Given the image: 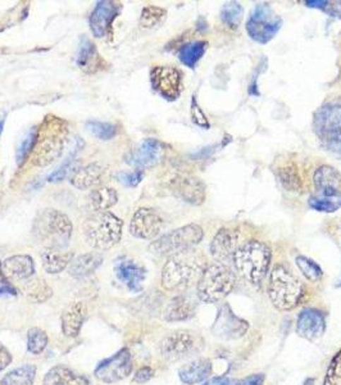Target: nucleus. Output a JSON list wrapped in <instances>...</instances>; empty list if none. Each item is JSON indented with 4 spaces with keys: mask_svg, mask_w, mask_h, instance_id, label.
<instances>
[{
    "mask_svg": "<svg viewBox=\"0 0 341 385\" xmlns=\"http://www.w3.org/2000/svg\"><path fill=\"white\" fill-rule=\"evenodd\" d=\"M153 369H152V367H149V366H145V367H141L139 372L135 374V377H133V381H136V383H141V384H143V383H146V381H149L150 379L153 378Z\"/></svg>",
    "mask_w": 341,
    "mask_h": 385,
    "instance_id": "nucleus-49",
    "label": "nucleus"
},
{
    "mask_svg": "<svg viewBox=\"0 0 341 385\" xmlns=\"http://www.w3.org/2000/svg\"><path fill=\"white\" fill-rule=\"evenodd\" d=\"M103 172H104L103 166L94 162V163L86 165L84 167L73 171V174L70 177V182L76 189H91L100 182Z\"/></svg>",
    "mask_w": 341,
    "mask_h": 385,
    "instance_id": "nucleus-26",
    "label": "nucleus"
},
{
    "mask_svg": "<svg viewBox=\"0 0 341 385\" xmlns=\"http://www.w3.org/2000/svg\"><path fill=\"white\" fill-rule=\"evenodd\" d=\"M237 284V275L230 266L212 263L205 267L198 281V297L204 303H217L230 295Z\"/></svg>",
    "mask_w": 341,
    "mask_h": 385,
    "instance_id": "nucleus-6",
    "label": "nucleus"
},
{
    "mask_svg": "<svg viewBox=\"0 0 341 385\" xmlns=\"http://www.w3.org/2000/svg\"><path fill=\"white\" fill-rule=\"evenodd\" d=\"M91 206L97 212H108L119 201L117 191L111 186H99L91 193Z\"/></svg>",
    "mask_w": 341,
    "mask_h": 385,
    "instance_id": "nucleus-33",
    "label": "nucleus"
},
{
    "mask_svg": "<svg viewBox=\"0 0 341 385\" xmlns=\"http://www.w3.org/2000/svg\"><path fill=\"white\" fill-rule=\"evenodd\" d=\"M80 149H81V144H80V141H78L76 147L73 148V150H72L70 155H68V158L63 162L62 165L56 168V171H53V172L49 175V182H62L64 177H67V175L71 172V168H72V165H73V162H75V158H76L77 152H78Z\"/></svg>",
    "mask_w": 341,
    "mask_h": 385,
    "instance_id": "nucleus-43",
    "label": "nucleus"
},
{
    "mask_svg": "<svg viewBox=\"0 0 341 385\" xmlns=\"http://www.w3.org/2000/svg\"><path fill=\"white\" fill-rule=\"evenodd\" d=\"M248 329H249L248 322L237 317L231 311L230 306L223 304L222 307L220 308L213 325V333L217 336L223 339H239L248 331Z\"/></svg>",
    "mask_w": 341,
    "mask_h": 385,
    "instance_id": "nucleus-20",
    "label": "nucleus"
},
{
    "mask_svg": "<svg viewBox=\"0 0 341 385\" xmlns=\"http://www.w3.org/2000/svg\"><path fill=\"white\" fill-rule=\"evenodd\" d=\"M204 385H240V383L235 379L227 378V377H220L208 380Z\"/></svg>",
    "mask_w": 341,
    "mask_h": 385,
    "instance_id": "nucleus-51",
    "label": "nucleus"
},
{
    "mask_svg": "<svg viewBox=\"0 0 341 385\" xmlns=\"http://www.w3.org/2000/svg\"><path fill=\"white\" fill-rule=\"evenodd\" d=\"M308 204L312 210L323 213H334L341 208V198H328V196H314L309 198Z\"/></svg>",
    "mask_w": 341,
    "mask_h": 385,
    "instance_id": "nucleus-39",
    "label": "nucleus"
},
{
    "mask_svg": "<svg viewBox=\"0 0 341 385\" xmlns=\"http://www.w3.org/2000/svg\"><path fill=\"white\" fill-rule=\"evenodd\" d=\"M1 271L9 279H28L35 273L34 259L26 254H17L1 263Z\"/></svg>",
    "mask_w": 341,
    "mask_h": 385,
    "instance_id": "nucleus-25",
    "label": "nucleus"
},
{
    "mask_svg": "<svg viewBox=\"0 0 341 385\" xmlns=\"http://www.w3.org/2000/svg\"><path fill=\"white\" fill-rule=\"evenodd\" d=\"M166 16H167L166 9L155 7V6H148L141 12L140 25H141V28H155V26H158L160 23L164 21Z\"/></svg>",
    "mask_w": 341,
    "mask_h": 385,
    "instance_id": "nucleus-38",
    "label": "nucleus"
},
{
    "mask_svg": "<svg viewBox=\"0 0 341 385\" xmlns=\"http://www.w3.org/2000/svg\"><path fill=\"white\" fill-rule=\"evenodd\" d=\"M313 129L321 146L328 152L341 155V103L333 102L320 107L313 116Z\"/></svg>",
    "mask_w": 341,
    "mask_h": 385,
    "instance_id": "nucleus-8",
    "label": "nucleus"
},
{
    "mask_svg": "<svg viewBox=\"0 0 341 385\" xmlns=\"http://www.w3.org/2000/svg\"><path fill=\"white\" fill-rule=\"evenodd\" d=\"M67 122L56 116H47L37 127L35 147L28 160L32 166L45 167L58 160L67 144Z\"/></svg>",
    "mask_w": 341,
    "mask_h": 385,
    "instance_id": "nucleus-2",
    "label": "nucleus"
},
{
    "mask_svg": "<svg viewBox=\"0 0 341 385\" xmlns=\"http://www.w3.org/2000/svg\"><path fill=\"white\" fill-rule=\"evenodd\" d=\"M207 49H208V42L205 40L188 42L182 45L179 50V59L181 61L182 64H185L186 67L193 70L205 54Z\"/></svg>",
    "mask_w": 341,
    "mask_h": 385,
    "instance_id": "nucleus-32",
    "label": "nucleus"
},
{
    "mask_svg": "<svg viewBox=\"0 0 341 385\" xmlns=\"http://www.w3.org/2000/svg\"><path fill=\"white\" fill-rule=\"evenodd\" d=\"M144 179V172L143 170H135V171H128V172H119L117 174V180L121 184L128 188H135L138 186L140 182Z\"/></svg>",
    "mask_w": 341,
    "mask_h": 385,
    "instance_id": "nucleus-46",
    "label": "nucleus"
},
{
    "mask_svg": "<svg viewBox=\"0 0 341 385\" xmlns=\"http://www.w3.org/2000/svg\"><path fill=\"white\" fill-rule=\"evenodd\" d=\"M103 263V257L99 253H85L72 259L70 263V275L75 278H84L94 273Z\"/></svg>",
    "mask_w": 341,
    "mask_h": 385,
    "instance_id": "nucleus-30",
    "label": "nucleus"
},
{
    "mask_svg": "<svg viewBox=\"0 0 341 385\" xmlns=\"http://www.w3.org/2000/svg\"><path fill=\"white\" fill-rule=\"evenodd\" d=\"M131 372L133 356L130 350L124 348L97 365L95 377L104 383H117L119 380L127 378Z\"/></svg>",
    "mask_w": 341,
    "mask_h": 385,
    "instance_id": "nucleus-14",
    "label": "nucleus"
},
{
    "mask_svg": "<svg viewBox=\"0 0 341 385\" xmlns=\"http://www.w3.org/2000/svg\"><path fill=\"white\" fill-rule=\"evenodd\" d=\"M86 130L94 135L99 141H111L117 133L119 127L111 122H102V121H95L91 119L86 122Z\"/></svg>",
    "mask_w": 341,
    "mask_h": 385,
    "instance_id": "nucleus-37",
    "label": "nucleus"
},
{
    "mask_svg": "<svg viewBox=\"0 0 341 385\" xmlns=\"http://www.w3.org/2000/svg\"><path fill=\"white\" fill-rule=\"evenodd\" d=\"M52 295V289L45 285L42 281H39V284L31 290V298L36 302H44L48 300Z\"/></svg>",
    "mask_w": 341,
    "mask_h": 385,
    "instance_id": "nucleus-48",
    "label": "nucleus"
},
{
    "mask_svg": "<svg viewBox=\"0 0 341 385\" xmlns=\"http://www.w3.org/2000/svg\"><path fill=\"white\" fill-rule=\"evenodd\" d=\"M196 309V302L190 295H179L169 302L164 319L167 321H185L193 317Z\"/></svg>",
    "mask_w": 341,
    "mask_h": 385,
    "instance_id": "nucleus-29",
    "label": "nucleus"
},
{
    "mask_svg": "<svg viewBox=\"0 0 341 385\" xmlns=\"http://www.w3.org/2000/svg\"><path fill=\"white\" fill-rule=\"evenodd\" d=\"M201 336L189 330H179L166 336L160 343V353L168 361H179L202 350Z\"/></svg>",
    "mask_w": 341,
    "mask_h": 385,
    "instance_id": "nucleus-11",
    "label": "nucleus"
},
{
    "mask_svg": "<svg viewBox=\"0 0 341 385\" xmlns=\"http://www.w3.org/2000/svg\"><path fill=\"white\" fill-rule=\"evenodd\" d=\"M44 385H91L89 379L77 374L76 372L71 370L70 367L66 366H54L50 369L45 378Z\"/></svg>",
    "mask_w": 341,
    "mask_h": 385,
    "instance_id": "nucleus-27",
    "label": "nucleus"
},
{
    "mask_svg": "<svg viewBox=\"0 0 341 385\" xmlns=\"http://www.w3.org/2000/svg\"><path fill=\"white\" fill-rule=\"evenodd\" d=\"M341 383V350L335 356L328 366L325 385H340Z\"/></svg>",
    "mask_w": 341,
    "mask_h": 385,
    "instance_id": "nucleus-45",
    "label": "nucleus"
},
{
    "mask_svg": "<svg viewBox=\"0 0 341 385\" xmlns=\"http://www.w3.org/2000/svg\"><path fill=\"white\" fill-rule=\"evenodd\" d=\"M325 317L320 311L313 308H306L301 311L298 322H297V331L301 338L306 340H316L322 336L325 331Z\"/></svg>",
    "mask_w": 341,
    "mask_h": 385,
    "instance_id": "nucleus-22",
    "label": "nucleus"
},
{
    "mask_svg": "<svg viewBox=\"0 0 341 385\" xmlns=\"http://www.w3.org/2000/svg\"><path fill=\"white\" fill-rule=\"evenodd\" d=\"M73 226L67 215L58 210H44L37 215L32 226L36 240L44 249L63 251L70 244Z\"/></svg>",
    "mask_w": 341,
    "mask_h": 385,
    "instance_id": "nucleus-4",
    "label": "nucleus"
},
{
    "mask_svg": "<svg viewBox=\"0 0 341 385\" xmlns=\"http://www.w3.org/2000/svg\"><path fill=\"white\" fill-rule=\"evenodd\" d=\"M205 267L204 256L194 248L177 253L162 270V285L167 290H185L199 281Z\"/></svg>",
    "mask_w": 341,
    "mask_h": 385,
    "instance_id": "nucleus-1",
    "label": "nucleus"
},
{
    "mask_svg": "<svg viewBox=\"0 0 341 385\" xmlns=\"http://www.w3.org/2000/svg\"><path fill=\"white\" fill-rule=\"evenodd\" d=\"M212 374V362L205 358L195 360L190 364L182 366L179 377L184 384L193 385L202 383Z\"/></svg>",
    "mask_w": 341,
    "mask_h": 385,
    "instance_id": "nucleus-28",
    "label": "nucleus"
},
{
    "mask_svg": "<svg viewBox=\"0 0 341 385\" xmlns=\"http://www.w3.org/2000/svg\"><path fill=\"white\" fill-rule=\"evenodd\" d=\"M11 362H12V355L3 344H0V372L8 367V365Z\"/></svg>",
    "mask_w": 341,
    "mask_h": 385,
    "instance_id": "nucleus-50",
    "label": "nucleus"
},
{
    "mask_svg": "<svg viewBox=\"0 0 341 385\" xmlns=\"http://www.w3.org/2000/svg\"><path fill=\"white\" fill-rule=\"evenodd\" d=\"M306 7L317 8L322 12L328 14L330 17H335L341 20V1H328V0H306L304 1Z\"/></svg>",
    "mask_w": 341,
    "mask_h": 385,
    "instance_id": "nucleus-44",
    "label": "nucleus"
},
{
    "mask_svg": "<svg viewBox=\"0 0 341 385\" xmlns=\"http://www.w3.org/2000/svg\"><path fill=\"white\" fill-rule=\"evenodd\" d=\"M243 16V6L240 3H237V1H229L221 9L220 18L227 28H231V30H237L241 23Z\"/></svg>",
    "mask_w": 341,
    "mask_h": 385,
    "instance_id": "nucleus-35",
    "label": "nucleus"
},
{
    "mask_svg": "<svg viewBox=\"0 0 341 385\" xmlns=\"http://www.w3.org/2000/svg\"><path fill=\"white\" fill-rule=\"evenodd\" d=\"M114 273L124 285L133 293H140L146 278V268L138 261L127 256H119L114 261Z\"/></svg>",
    "mask_w": 341,
    "mask_h": 385,
    "instance_id": "nucleus-17",
    "label": "nucleus"
},
{
    "mask_svg": "<svg viewBox=\"0 0 341 385\" xmlns=\"http://www.w3.org/2000/svg\"><path fill=\"white\" fill-rule=\"evenodd\" d=\"M282 28V20L273 12L271 6L267 3H259L251 12L246 22V32L259 44L271 42L279 34Z\"/></svg>",
    "mask_w": 341,
    "mask_h": 385,
    "instance_id": "nucleus-10",
    "label": "nucleus"
},
{
    "mask_svg": "<svg viewBox=\"0 0 341 385\" xmlns=\"http://www.w3.org/2000/svg\"><path fill=\"white\" fill-rule=\"evenodd\" d=\"M169 188L174 191V196H179L186 203L199 206L205 201V185L196 176H174L169 182Z\"/></svg>",
    "mask_w": 341,
    "mask_h": 385,
    "instance_id": "nucleus-18",
    "label": "nucleus"
},
{
    "mask_svg": "<svg viewBox=\"0 0 341 385\" xmlns=\"http://www.w3.org/2000/svg\"><path fill=\"white\" fill-rule=\"evenodd\" d=\"M88 317V307L84 302H72L63 311L62 331L68 338H76Z\"/></svg>",
    "mask_w": 341,
    "mask_h": 385,
    "instance_id": "nucleus-23",
    "label": "nucleus"
},
{
    "mask_svg": "<svg viewBox=\"0 0 341 385\" xmlns=\"http://www.w3.org/2000/svg\"><path fill=\"white\" fill-rule=\"evenodd\" d=\"M279 179L281 185L289 191H299L301 189V177L294 163H286L285 166L279 168Z\"/></svg>",
    "mask_w": 341,
    "mask_h": 385,
    "instance_id": "nucleus-36",
    "label": "nucleus"
},
{
    "mask_svg": "<svg viewBox=\"0 0 341 385\" xmlns=\"http://www.w3.org/2000/svg\"><path fill=\"white\" fill-rule=\"evenodd\" d=\"M271 259L270 245L259 240H249L237 247L232 262L244 280L259 285L270 271Z\"/></svg>",
    "mask_w": 341,
    "mask_h": 385,
    "instance_id": "nucleus-3",
    "label": "nucleus"
},
{
    "mask_svg": "<svg viewBox=\"0 0 341 385\" xmlns=\"http://www.w3.org/2000/svg\"><path fill=\"white\" fill-rule=\"evenodd\" d=\"M36 138H37V127H32L26 134V136L22 139L21 144H20V147L17 149V153H16V160H17L18 166L23 165L30 158V155H31L34 147H35Z\"/></svg>",
    "mask_w": 341,
    "mask_h": 385,
    "instance_id": "nucleus-40",
    "label": "nucleus"
},
{
    "mask_svg": "<svg viewBox=\"0 0 341 385\" xmlns=\"http://www.w3.org/2000/svg\"><path fill=\"white\" fill-rule=\"evenodd\" d=\"M16 295V290L7 280L0 278V295Z\"/></svg>",
    "mask_w": 341,
    "mask_h": 385,
    "instance_id": "nucleus-53",
    "label": "nucleus"
},
{
    "mask_svg": "<svg viewBox=\"0 0 341 385\" xmlns=\"http://www.w3.org/2000/svg\"><path fill=\"white\" fill-rule=\"evenodd\" d=\"M313 383H314L313 379H308V380H306V383H304V384H303V385H312V384H313Z\"/></svg>",
    "mask_w": 341,
    "mask_h": 385,
    "instance_id": "nucleus-54",
    "label": "nucleus"
},
{
    "mask_svg": "<svg viewBox=\"0 0 341 385\" xmlns=\"http://www.w3.org/2000/svg\"><path fill=\"white\" fill-rule=\"evenodd\" d=\"M316 196L341 198V172L328 165L320 166L314 171Z\"/></svg>",
    "mask_w": 341,
    "mask_h": 385,
    "instance_id": "nucleus-21",
    "label": "nucleus"
},
{
    "mask_svg": "<svg viewBox=\"0 0 341 385\" xmlns=\"http://www.w3.org/2000/svg\"><path fill=\"white\" fill-rule=\"evenodd\" d=\"M48 345V336L44 330L32 328L28 330V350L32 355H40Z\"/></svg>",
    "mask_w": 341,
    "mask_h": 385,
    "instance_id": "nucleus-42",
    "label": "nucleus"
},
{
    "mask_svg": "<svg viewBox=\"0 0 341 385\" xmlns=\"http://www.w3.org/2000/svg\"><path fill=\"white\" fill-rule=\"evenodd\" d=\"M76 64L80 70L88 73H94L103 69L104 59L97 53L95 44L89 40L86 36H83L80 40L76 54Z\"/></svg>",
    "mask_w": 341,
    "mask_h": 385,
    "instance_id": "nucleus-24",
    "label": "nucleus"
},
{
    "mask_svg": "<svg viewBox=\"0 0 341 385\" xmlns=\"http://www.w3.org/2000/svg\"><path fill=\"white\" fill-rule=\"evenodd\" d=\"M1 130H3V119H0V134H1Z\"/></svg>",
    "mask_w": 341,
    "mask_h": 385,
    "instance_id": "nucleus-55",
    "label": "nucleus"
},
{
    "mask_svg": "<svg viewBox=\"0 0 341 385\" xmlns=\"http://www.w3.org/2000/svg\"><path fill=\"white\" fill-rule=\"evenodd\" d=\"M42 266L49 273H62L70 266L73 254L71 252H63L59 249H44L42 252Z\"/></svg>",
    "mask_w": 341,
    "mask_h": 385,
    "instance_id": "nucleus-31",
    "label": "nucleus"
},
{
    "mask_svg": "<svg viewBox=\"0 0 341 385\" xmlns=\"http://www.w3.org/2000/svg\"><path fill=\"white\" fill-rule=\"evenodd\" d=\"M190 113H191V119L194 121L195 125H198V126L202 127V129H209L210 127L205 113L203 112V109L201 108V105H198L195 97H193V100H191Z\"/></svg>",
    "mask_w": 341,
    "mask_h": 385,
    "instance_id": "nucleus-47",
    "label": "nucleus"
},
{
    "mask_svg": "<svg viewBox=\"0 0 341 385\" xmlns=\"http://www.w3.org/2000/svg\"><path fill=\"white\" fill-rule=\"evenodd\" d=\"M35 377V365H23L21 367H17L8 372L7 375L1 379L0 385H32Z\"/></svg>",
    "mask_w": 341,
    "mask_h": 385,
    "instance_id": "nucleus-34",
    "label": "nucleus"
},
{
    "mask_svg": "<svg viewBox=\"0 0 341 385\" xmlns=\"http://www.w3.org/2000/svg\"><path fill=\"white\" fill-rule=\"evenodd\" d=\"M295 263L299 268L300 273H303V276L309 281H318L323 275V271H322L320 265L316 263L312 259H308V257L298 256L295 259Z\"/></svg>",
    "mask_w": 341,
    "mask_h": 385,
    "instance_id": "nucleus-41",
    "label": "nucleus"
},
{
    "mask_svg": "<svg viewBox=\"0 0 341 385\" xmlns=\"http://www.w3.org/2000/svg\"><path fill=\"white\" fill-rule=\"evenodd\" d=\"M304 295V285L299 278L285 265H276L270 275L268 297L273 306L281 311L298 307Z\"/></svg>",
    "mask_w": 341,
    "mask_h": 385,
    "instance_id": "nucleus-5",
    "label": "nucleus"
},
{
    "mask_svg": "<svg viewBox=\"0 0 341 385\" xmlns=\"http://www.w3.org/2000/svg\"><path fill=\"white\" fill-rule=\"evenodd\" d=\"M124 223L111 212H97L88 218L84 231L86 242L97 251H108L122 238Z\"/></svg>",
    "mask_w": 341,
    "mask_h": 385,
    "instance_id": "nucleus-7",
    "label": "nucleus"
},
{
    "mask_svg": "<svg viewBox=\"0 0 341 385\" xmlns=\"http://www.w3.org/2000/svg\"><path fill=\"white\" fill-rule=\"evenodd\" d=\"M164 227V220L158 211L153 208H139L133 213L128 230L135 238L152 240L160 235Z\"/></svg>",
    "mask_w": 341,
    "mask_h": 385,
    "instance_id": "nucleus-15",
    "label": "nucleus"
},
{
    "mask_svg": "<svg viewBox=\"0 0 341 385\" xmlns=\"http://www.w3.org/2000/svg\"><path fill=\"white\" fill-rule=\"evenodd\" d=\"M166 154V146L157 139H144L138 148L126 157V162L138 170L157 166L163 161Z\"/></svg>",
    "mask_w": 341,
    "mask_h": 385,
    "instance_id": "nucleus-16",
    "label": "nucleus"
},
{
    "mask_svg": "<svg viewBox=\"0 0 341 385\" xmlns=\"http://www.w3.org/2000/svg\"><path fill=\"white\" fill-rule=\"evenodd\" d=\"M153 90L168 102L180 98L184 89L181 71L174 66H154L150 71Z\"/></svg>",
    "mask_w": 341,
    "mask_h": 385,
    "instance_id": "nucleus-12",
    "label": "nucleus"
},
{
    "mask_svg": "<svg viewBox=\"0 0 341 385\" xmlns=\"http://www.w3.org/2000/svg\"><path fill=\"white\" fill-rule=\"evenodd\" d=\"M122 11L119 1L102 0L97 1L89 18L91 32L97 39H109L113 35V23Z\"/></svg>",
    "mask_w": 341,
    "mask_h": 385,
    "instance_id": "nucleus-13",
    "label": "nucleus"
},
{
    "mask_svg": "<svg viewBox=\"0 0 341 385\" xmlns=\"http://www.w3.org/2000/svg\"><path fill=\"white\" fill-rule=\"evenodd\" d=\"M203 238L204 231L202 226L196 224L185 225L154 240L149 245V251L157 256L171 257L177 253L193 249L195 245L202 242Z\"/></svg>",
    "mask_w": 341,
    "mask_h": 385,
    "instance_id": "nucleus-9",
    "label": "nucleus"
},
{
    "mask_svg": "<svg viewBox=\"0 0 341 385\" xmlns=\"http://www.w3.org/2000/svg\"><path fill=\"white\" fill-rule=\"evenodd\" d=\"M0 278H1V263H0Z\"/></svg>",
    "mask_w": 341,
    "mask_h": 385,
    "instance_id": "nucleus-56",
    "label": "nucleus"
},
{
    "mask_svg": "<svg viewBox=\"0 0 341 385\" xmlns=\"http://www.w3.org/2000/svg\"><path fill=\"white\" fill-rule=\"evenodd\" d=\"M263 380H265L263 374H256V375H251L249 378L245 379L240 385H262Z\"/></svg>",
    "mask_w": 341,
    "mask_h": 385,
    "instance_id": "nucleus-52",
    "label": "nucleus"
},
{
    "mask_svg": "<svg viewBox=\"0 0 341 385\" xmlns=\"http://www.w3.org/2000/svg\"><path fill=\"white\" fill-rule=\"evenodd\" d=\"M239 244V231L232 227H222L217 231L210 243V254L218 263L227 265L232 262Z\"/></svg>",
    "mask_w": 341,
    "mask_h": 385,
    "instance_id": "nucleus-19",
    "label": "nucleus"
}]
</instances>
